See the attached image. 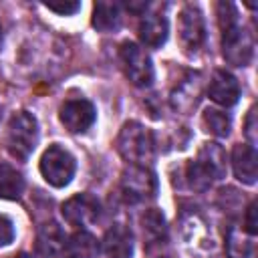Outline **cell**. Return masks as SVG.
Returning <instances> with one entry per match:
<instances>
[{
    "mask_svg": "<svg viewBox=\"0 0 258 258\" xmlns=\"http://www.w3.org/2000/svg\"><path fill=\"white\" fill-rule=\"evenodd\" d=\"M121 191L127 202H147L155 198L157 179L147 165H127L121 173Z\"/></svg>",
    "mask_w": 258,
    "mask_h": 258,
    "instance_id": "6",
    "label": "cell"
},
{
    "mask_svg": "<svg viewBox=\"0 0 258 258\" xmlns=\"http://www.w3.org/2000/svg\"><path fill=\"white\" fill-rule=\"evenodd\" d=\"M169 24L161 14H147L139 22V40L149 48H159L167 40Z\"/></svg>",
    "mask_w": 258,
    "mask_h": 258,
    "instance_id": "15",
    "label": "cell"
},
{
    "mask_svg": "<svg viewBox=\"0 0 258 258\" xmlns=\"http://www.w3.org/2000/svg\"><path fill=\"white\" fill-rule=\"evenodd\" d=\"M252 250L250 240L242 234L238 226H230L226 234V256L228 258H248Z\"/></svg>",
    "mask_w": 258,
    "mask_h": 258,
    "instance_id": "21",
    "label": "cell"
},
{
    "mask_svg": "<svg viewBox=\"0 0 258 258\" xmlns=\"http://www.w3.org/2000/svg\"><path fill=\"white\" fill-rule=\"evenodd\" d=\"M24 194V177L10 163L0 161V198L18 200Z\"/></svg>",
    "mask_w": 258,
    "mask_h": 258,
    "instance_id": "18",
    "label": "cell"
},
{
    "mask_svg": "<svg viewBox=\"0 0 258 258\" xmlns=\"http://www.w3.org/2000/svg\"><path fill=\"white\" fill-rule=\"evenodd\" d=\"M40 173L42 177L54 185V187H64L67 183H71L75 169H77V161L71 155V151H67L64 147H60L58 143L50 145L42 157H40Z\"/></svg>",
    "mask_w": 258,
    "mask_h": 258,
    "instance_id": "4",
    "label": "cell"
},
{
    "mask_svg": "<svg viewBox=\"0 0 258 258\" xmlns=\"http://www.w3.org/2000/svg\"><path fill=\"white\" fill-rule=\"evenodd\" d=\"M64 246H67V238L56 222H46L38 228L36 246H34L38 258H56L64 250Z\"/></svg>",
    "mask_w": 258,
    "mask_h": 258,
    "instance_id": "13",
    "label": "cell"
},
{
    "mask_svg": "<svg viewBox=\"0 0 258 258\" xmlns=\"http://www.w3.org/2000/svg\"><path fill=\"white\" fill-rule=\"evenodd\" d=\"M67 252H69V258H97L99 256V242L93 234L81 230V232H75L69 240H67Z\"/></svg>",
    "mask_w": 258,
    "mask_h": 258,
    "instance_id": "19",
    "label": "cell"
},
{
    "mask_svg": "<svg viewBox=\"0 0 258 258\" xmlns=\"http://www.w3.org/2000/svg\"><path fill=\"white\" fill-rule=\"evenodd\" d=\"M202 125L216 137H228L230 133V117L220 109H206L202 115Z\"/></svg>",
    "mask_w": 258,
    "mask_h": 258,
    "instance_id": "22",
    "label": "cell"
},
{
    "mask_svg": "<svg viewBox=\"0 0 258 258\" xmlns=\"http://www.w3.org/2000/svg\"><path fill=\"white\" fill-rule=\"evenodd\" d=\"M244 224H246V232H248L250 236H254V234L258 232V220H256V200H252V202H250V206H248V210H246V220H244Z\"/></svg>",
    "mask_w": 258,
    "mask_h": 258,
    "instance_id": "27",
    "label": "cell"
},
{
    "mask_svg": "<svg viewBox=\"0 0 258 258\" xmlns=\"http://www.w3.org/2000/svg\"><path fill=\"white\" fill-rule=\"evenodd\" d=\"M38 143V123L36 117L28 111H18L10 117L4 133V147L6 151L18 159L26 161Z\"/></svg>",
    "mask_w": 258,
    "mask_h": 258,
    "instance_id": "3",
    "label": "cell"
},
{
    "mask_svg": "<svg viewBox=\"0 0 258 258\" xmlns=\"http://www.w3.org/2000/svg\"><path fill=\"white\" fill-rule=\"evenodd\" d=\"M256 107H250L248 117H246V125H244V135L248 139V145L256 149V141H258V131H256Z\"/></svg>",
    "mask_w": 258,
    "mask_h": 258,
    "instance_id": "24",
    "label": "cell"
},
{
    "mask_svg": "<svg viewBox=\"0 0 258 258\" xmlns=\"http://www.w3.org/2000/svg\"><path fill=\"white\" fill-rule=\"evenodd\" d=\"M222 54L226 62L234 67L250 64L254 56V40H252V34L240 26V22L222 30Z\"/></svg>",
    "mask_w": 258,
    "mask_h": 258,
    "instance_id": "7",
    "label": "cell"
},
{
    "mask_svg": "<svg viewBox=\"0 0 258 258\" xmlns=\"http://www.w3.org/2000/svg\"><path fill=\"white\" fill-rule=\"evenodd\" d=\"M44 6H46L48 10H52V12L60 14V16L75 14V12L81 8V4H79V2H69V0H64V2H44Z\"/></svg>",
    "mask_w": 258,
    "mask_h": 258,
    "instance_id": "25",
    "label": "cell"
},
{
    "mask_svg": "<svg viewBox=\"0 0 258 258\" xmlns=\"http://www.w3.org/2000/svg\"><path fill=\"white\" fill-rule=\"evenodd\" d=\"M117 151L129 165H147L153 159V133L139 121H127L117 135Z\"/></svg>",
    "mask_w": 258,
    "mask_h": 258,
    "instance_id": "2",
    "label": "cell"
},
{
    "mask_svg": "<svg viewBox=\"0 0 258 258\" xmlns=\"http://www.w3.org/2000/svg\"><path fill=\"white\" fill-rule=\"evenodd\" d=\"M177 32H179V44L187 54H196L202 48L206 40V22L198 6L189 4L179 12Z\"/></svg>",
    "mask_w": 258,
    "mask_h": 258,
    "instance_id": "8",
    "label": "cell"
},
{
    "mask_svg": "<svg viewBox=\"0 0 258 258\" xmlns=\"http://www.w3.org/2000/svg\"><path fill=\"white\" fill-rule=\"evenodd\" d=\"M60 123L64 125V129H69L71 133H83L87 131L93 123H95V107L91 101L87 99H71L64 101V105L60 107Z\"/></svg>",
    "mask_w": 258,
    "mask_h": 258,
    "instance_id": "10",
    "label": "cell"
},
{
    "mask_svg": "<svg viewBox=\"0 0 258 258\" xmlns=\"http://www.w3.org/2000/svg\"><path fill=\"white\" fill-rule=\"evenodd\" d=\"M60 210H62V218L67 224L75 228H87L97 222L101 204L91 194H77L71 200H67Z\"/></svg>",
    "mask_w": 258,
    "mask_h": 258,
    "instance_id": "9",
    "label": "cell"
},
{
    "mask_svg": "<svg viewBox=\"0 0 258 258\" xmlns=\"http://www.w3.org/2000/svg\"><path fill=\"white\" fill-rule=\"evenodd\" d=\"M232 169H234V175L242 183H246V185L256 183V177H258V155H256V149L250 147L248 143L234 145V149H232Z\"/></svg>",
    "mask_w": 258,
    "mask_h": 258,
    "instance_id": "12",
    "label": "cell"
},
{
    "mask_svg": "<svg viewBox=\"0 0 258 258\" xmlns=\"http://www.w3.org/2000/svg\"><path fill=\"white\" fill-rule=\"evenodd\" d=\"M14 240V226L12 220L4 214H0V246H8Z\"/></svg>",
    "mask_w": 258,
    "mask_h": 258,
    "instance_id": "26",
    "label": "cell"
},
{
    "mask_svg": "<svg viewBox=\"0 0 258 258\" xmlns=\"http://www.w3.org/2000/svg\"><path fill=\"white\" fill-rule=\"evenodd\" d=\"M119 62L125 77L135 87H149L153 81V64L149 54L135 42H123L119 48Z\"/></svg>",
    "mask_w": 258,
    "mask_h": 258,
    "instance_id": "5",
    "label": "cell"
},
{
    "mask_svg": "<svg viewBox=\"0 0 258 258\" xmlns=\"http://www.w3.org/2000/svg\"><path fill=\"white\" fill-rule=\"evenodd\" d=\"M141 226H143V236L149 240V242H161L165 240V234H167V228H165V218L159 210L151 208L143 214L141 218Z\"/></svg>",
    "mask_w": 258,
    "mask_h": 258,
    "instance_id": "20",
    "label": "cell"
},
{
    "mask_svg": "<svg viewBox=\"0 0 258 258\" xmlns=\"http://www.w3.org/2000/svg\"><path fill=\"white\" fill-rule=\"evenodd\" d=\"M103 252L107 258H131L133 254V234L123 224H115L107 230L103 238Z\"/></svg>",
    "mask_w": 258,
    "mask_h": 258,
    "instance_id": "14",
    "label": "cell"
},
{
    "mask_svg": "<svg viewBox=\"0 0 258 258\" xmlns=\"http://www.w3.org/2000/svg\"><path fill=\"white\" fill-rule=\"evenodd\" d=\"M14 258H30V256H28V254H24V252H20V254H16Z\"/></svg>",
    "mask_w": 258,
    "mask_h": 258,
    "instance_id": "28",
    "label": "cell"
},
{
    "mask_svg": "<svg viewBox=\"0 0 258 258\" xmlns=\"http://www.w3.org/2000/svg\"><path fill=\"white\" fill-rule=\"evenodd\" d=\"M200 101V77L198 75H189L187 79L179 81L177 87L171 93V105L177 111H191Z\"/></svg>",
    "mask_w": 258,
    "mask_h": 258,
    "instance_id": "16",
    "label": "cell"
},
{
    "mask_svg": "<svg viewBox=\"0 0 258 258\" xmlns=\"http://www.w3.org/2000/svg\"><path fill=\"white\" fill-rule=\"evenodd\" d=\"M0 36H2V28H0Z\"/></svg>",
    "mask_w": 258,
    "mask_h": 258,
    "instance_id": "29",
    "label": "cell"
},
{
    "mask_svg": "<svg viewBox=\"0 0 258 258\" xmlns=\"http://www.w3.org/2000/svg\"><path fill=\"white\" fill-rule=\"evenodd\" d=\"M121 24V8L115 2H97L93 6V26L101 32H113Z\"/></svg>",
    "mask_w": 258,
    "mask_h": 258,
    "instance_id": "17",
    "label": "cell"
},
{
    "mask_svg": "<svg viewBox=\"0 0 258 258\" xmlns=\"http://www.w3.org/2000/svg\"><path fill=\"white\" fill-rule=\"evenodd\" d=\"M218 22L220 30H226L234 24H238V10L230 2H218Z\"/></svg>",
    "mask_w": 258,
    "mask_h": 258,
    "instance_id": "23",
    "label": "cell"
},
{
    "mask_svg": "<svg viewBox=\"0 0 258 258\" xmlns=\"http://www.w3.org/2000/svg\"><path fill=\"white\" fill-rule=\"evenodd\" d=\"M228 171L226 151L220 143H204L198 151V157L191 159L185 167V177L191 189L206 191L214 181L224 179Z\"/></svg>",
    "mask_w": 258,
    "mask_h": 258,
    "instance_id": "1",
    "label": "cell"
},
{
    "mask_svg": "<svg viewBox=\"0 0 258 258\" xmlns=\"http://www.w3.org/2000/svg\"><path fill=\"white\" fill-rule=\"evenodd\" d=\"M208 95L214 103H218L222 107L236 105V101L240 97L238 79L226 69H216L212 73V79H210V85H208Z\"/></svg>",
    "mask_w": 258,
    "mask_h": 258,
    "instance_id": "11",
    "label": "cell"
}]
</instances>
